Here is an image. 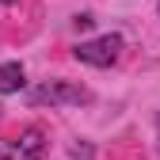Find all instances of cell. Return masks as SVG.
<instances>
[{
    "label": "cell",
    "instance_id": "obj_1",
    "mask_svg": "<svg viewBox=\"0 0 160 160\" xmlns=\"http://www.w3.org/2000/svg\"><path fill=\"white\" fill-rule=\"evenodd\" d=\"M27 103L38 107V103H69V107H80V103H92V92L84 84H69V80H50L42 88H31L27 92Z\"/></svg>",
    "mask_w": 160,
    "mask_h": 160
},
{
    "label": "cell",
    "instance_id": "obj_2",
    "mask_svg": "<svg viewBox=\"0 0 160 160\" xmlns=\"http://www.w3.org/2000/svg\"><path fill=\"white\" fill-rule=\"evenodd\" d=\"M72 57L84 61V65H95V69H111L118 57H122V38L118 34H99L92 42H80L72 50Z\"/></svg>",
    "mask_w": 160,
    "mask_h": 160
},
{
    "label": "cell",
    "instance_id": "obj_3",
    "mask_svg": "<svg viewBox=\"0 0 160 160\" xmlns=\"http://www.w3.org/2000/svg\"><path fill=\"white\" fill-rule=\"evenodd\" d=\"M46 156V133L42 130H23L12 141V137H0V160H42Z\"/></svg>",
    "mask_w": 160,
    "mask_h": 160
},
{
    "label": "cell",
    "instance_id": "obj_4",
    "mask_svg": "<svg viewBox=\"0 0 160 160\" xmlns=\"http://www.w3.org/2000/svg\"><path fill=\"white\" fill-rule=\"evenodd\" d=\"M27 84V76H23V65L19 61H4L0 65V95H12Z\"/></svg>",
    "mask_w": 160,
    "mask_h": 160
},
{
    "label": "cell",
    "instance_id": "obj_5",
    "mask_svg": "<svg viewBox=\"0 0 160 160\" xmlns=\"http://www.w3.org/2000/svg\"><path fill=\"white\" fill-rule=\"evenodd\" d=\"M69 156H84L88 160V156H95V149L92 145H69Z\"/></svg>",
    "mask_w": 160,
    "mask_h": 160
},
{
    "label": "cell",
    "instance_id": "obj_6",
    "mask_svg": "<svg viewBox=\"0 0 160 160\" xmlns=\"http://www.w3.org/2000/svg\"><path fill=\"white\" fill-rule=\"evenodd\" d=\"M92 23H95L92 15H76V19H72V27H76V31H92Z\"/></svg>",
    "mask_w": 160,
    "mask_h": 160
},
{
    "label": "cell",
    "instance_id": "obj_7",
    "mask_svg": "<svg viewBox=\"0 0 160 160\" xmlns=\"http://www.w3.org/2000/svg\"><path fill=\"white\" fill-rule=\"evenodd\" d=\"M0 4H15V0H0Z\"/></svg>",
    "mask_w": 160,
    "mask_h": 160
},
{
    "label": "cell",
    "instance_id": "obj_8",
    "mask_svg": "<svg viewBox=\"0 0 160 160\" xmlns=\"http://www.w3.org/2000/svg\"><path fill=\"white\" fill-rule=\"evenodd\" d=\"M156 12H160V0H156Z\"/></svg>",
    "mask_w": 160,
    "mask_h": 160
}]
</instances>
